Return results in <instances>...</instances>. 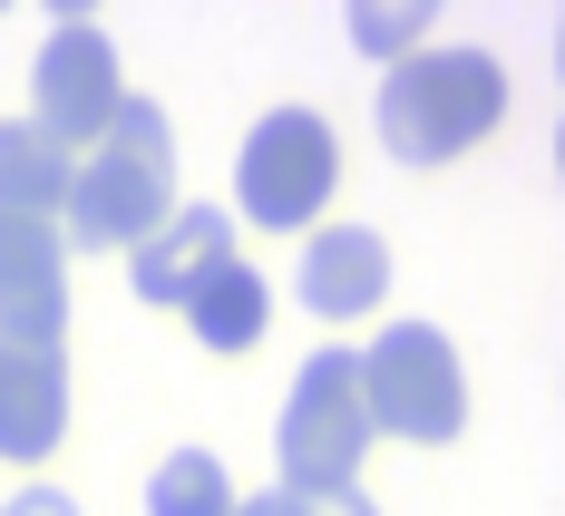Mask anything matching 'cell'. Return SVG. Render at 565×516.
I'll list each match as a JSON object with an SVG mask.
<instances>
[{
  "instance_id": "8",
  "label": "cell",
  "mask_w": 565,
  "mask_h": 516,
  "mask_svg": "<svg viewBox=\"0 0 565 516\" xmlns=\"http://www.w3.org/2000/svg\"><path fill=\"white\" fill-rule=\"evenodd\" d=\"M68 439V351L0 332V459L40 467Z\"/></svg>"
},
{
  "instance_id": "4",
  "label": "cell",
  "mask_w": 565,
  "mask_h": 516,
  "mask_svg": "<svg viewBox=\"0 0 565 516\" xmlns=\"http://www.w3.org/2000/svg\"><path fill=\"white\" fill-rule=\"evenodd\" d=\"M282 449V497H322V487H361V459H371V409H361V370L351 351H312L292 370V400L274 419Z\"/></svg>"
},
{
  "instance_id": "14",
  "label": "cell",
  "mask_w": 565,
  "mask_h": 516,
  "mask_svg": "<svg viewBox=\"0 0 565 516\" xmlns=\"http://www.w3.org/2000/svg\"><path fill=\"white\" fill-rule=\"evenodd\" d=\"M351 40L391 68V58H409L419 40H429V10H351Z\"/></svg>"
},
{
  "instance_id": "1",
  "label": "cell",
  "mask_w": 565,
  "mask_h": 516,
  "mask_svg": "<svg viewBox=\"0 0 565 516\" xmlns=\"http://www.w3.org/2000/svg\"><path fill=\"white\" fill-rule=\"evenodd\" d=\"M175 215V127L157 98H127L108 137L88 147V166H68L58 195V244L68 254H137Z\"/></svg>"
},
{
  "instance_id": "11",
  "label": "cell",
  "mask_w": 565,
  "mask_h": 516,
  "mask_svg": "<svg viewBox=\"0 0 565 516\" xmlns=\"http://www.w3.org/2000/svg\"><path fill=\"white\" fill-rule=\"evenodd\" d=\"M185 332L215 351V361H244V351L274 332V283H264V273H244V254H234L225 273H205V283H195Z\"/></svg>"
},
{
  "instance_id": "10",
  "label": "cell",
  "mask_w": 565,
  "mask_h": 516,
  "mask_svg": "<svg viewBox=\"0 0 565 516\" xmlns=\"http://www.w3.org/2000/svg\"><path fill=\"white\" fill-rule=\"evenodd\" d=\"M225 264H234V215H225V205H175L167 225L127 254L137 302H157V312H167V302L185 312V302H195V283H205V273H225Z\"/></svg>"
},
{
  "instance_id": "12",
  "label": "cell",
  "mask_w": 565,
  "mask_h": 516,
  "mask_svg": "<svg viewBox=\"0 0 565 516\" xmlns=\"http://www.w3.org/2000/svg\"><path fill=\"white\" fill-rule=\"evenodd\" d=\"M68 166H78V157H58L30 117H0V205H10V215H50V225H58Z\"/></svg>"
},
{
  "instance_id": "3",
  "label": "cell",
  "mask_w": 565,
  "mask_h": 516,
  "mask_svg": "<svg viewBox=\"0 0 565 516\" xmlns=\"http://www.w3.org/2000/svg\"><path fill=\"white\" fill-rule=\"evenodd\" d=\"M361 370V409H371V439H399V449H449L468 429V370L439 322H391L371 332V351H351Z\"/></svg>"
},
{
  "instance_id": "16",
  "label": "cell",
  "mask_w": 565,
  "mask_h": 516,
  "mask_svg": "<svg viewBox=\"0 0 565 516\" xmlns=\"http://www.w3.org/2000/svg\"><path fill=\"white\" fill-rule=\"evenodd\" d=\"M0 516H78V507H68L58 487H20V497H10V507H0Z\"/></svg>"
},
{
  "instance_id": "15",
  "label": "cell",
  "mask_w": 565,
  "mask_h": 516,
  "mask_svg": "<svg viewBox=\"0 0 565 516\" xmlns=\"http://www.w3.org/2000/svg\"><path fill=\"white\" fill-rule=\"evenodd\" d=\"M282 516H381L361 487H322V497H282Z\"/></svg>"
},
{
  "instance_id": "6",
  "label": "cell",
  "mask_w": 565,
  "mask_h": 516,
  "mask_svg": "<svg viewBox=\"0 0 565 516\" xmlns=\"http://www.w3.org/2000/svg\"><path fill=\"white\" fill-rule=\"evenodd\" d=\"M117 108H127L117 40L88 20V10H58V30L40 40V68H30V127L68 157V147H98Z\"/></svg>"
},
{
  "instance_id": "2",
  "label": "cell",
  "mask_w": 565,
  "mask_h": 516,
  "mask_svg": "<svg viewBox=\"0 0 565 516\" xmlns=\"http://www.w3.org/2000/svg\"><path fill=\"white\" fill-rule=\"evenodd\" d=\"M371 117H381V147L399 166H449L508 117V68L488 50H409L381 68Z\"/></svg>"
},
{
  "instance_id": "5",
  "label": "cell",
  "mask_w": 565,
  "mask_h": 516,
  "mask_svg": "<svg viewBox=\"0 0 565 516\" xmlns=\"http://www.w3.org/2000/svg\"><path fill=\"white\" fill-rule=\"evenodd\" d=\"M332 185H341V137H332V117H312V108H274L234 157L244 225H264V234H312Z\"/></svg>"
},
{
  "instance_id": "7",
  "label": "cell",
  "mask_w": 565,
  "mask_h": 516,
  "mask_svg": "<svg viewBox=\"0 0 565 516\" xmlns=\"http://www.w3.org/2000/svg\"><path fill=\"white\" fill-rule=\"evenodd\" d=\"M0 332L50 351L68 332V244L50 215H10V205H0Z\"/></svg>"
},
{
  "instance_id": "13",
  "label": "cell",
  "mask_w": 565,
  "mask_h": 516,
  "mask_svg": "<svg viewBox=\"0 0 565 516\" xmlns=\"http://www.w3.org/2000/svg\"><path fill=\"white\" fill-rule=\"evenodd\" d=\"M234 477L215 449H167V459L147 467V516H234Z\"/></svg>"
},
{
  "instance_id": "9",
  "label": "cell",
  "mask_w": 565,
  "mask_h": 516,
  "mask_svg": "<svg viewBox=\"0 0 565 516\" xmlns=\"http://www.w3.org/2000/svg\"><path fill=\"white\" fill-rule=\"evenodd\" d=\"M292 292H302L312 322H371V312L391 302V244H381L371 225H322L312 244H302Z\"/></svg>"
}]
</instances>
